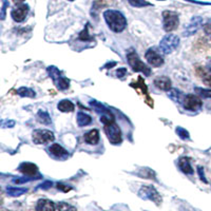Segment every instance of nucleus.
<instances>
[{
  "label": "nucleus",
  "mask_w": 211,
  "mask_h": 211,
  "mask_svg": "<svg viewBox=\"0 0 211 211\" xmlns=\"http://www.w3.org/2000/svg\"><path fill=\"white\" fill-rule=\"evenodd\" d=\"M104 19L109 29L114 33H120L127 27V19L117 10H107L104 12Z\"/></svg>",
  "instance_id": "1"
},
{
  "label": "nucleus",
  "mask_w": 211,
  "mask_h": 211,
  "mask_svg": "<svg viewBox=\"0 0 211 211\" xmlns=\"http://www.w3.org/2000/svg\"><path fill=\"white\" fill-rule=\"evenodd\" d=\"M178 45H180V37L174 35V34H167L159 41L158 49L163 54L168 55L175 51Z\"/></svg>",
  "instance_id": "2"
},
{
  "label": "nucleus",
  "mask_w": 211,
  "mask_h": 211,
  "mask_svg": "<svg viewBox=\"0 0 211 211\" xmlns=\"http://www.w3.org/2000/svg\"><path fill=\"white\" fill-rule=\"evenodd\" d=\"M47 72L51 79L54 81L55 86L58 90L65 91L70 87V80L61 75V72L55 66H50L47 68Z\"/></svg>",
  "instance_id": "3"
},
{
  "label": "nucleus",
  "mask_w": 211,
  "mask_h": 211,
  "mask_svg": "<svg viewBox=\"0 0 211 211\" xmlns=\"http://www.w3.org/2000/svg\"><path fill=\"white\" fill-rule=\"evenodd\" d=\"M127 59H128V63H129L130 66H131L132 70L134 71V72H141V73H144L146 76H150L151 75V73H152L151 69L141 61V59L139 58L138 55L136 54L135 51H131L128 53Z\"/></svg>",
  "instance_id": "4"
},
{
  "label": "nucleus",
  "mask_w": 211,
  "mask_h": 211,
  "mask_svg": "<svg viewBox=\"0 0 211 211\" xmlns=\"http://www.w3.org/2000/svg\"><path fill=\"white\" fill-rule=\"evenodd\" d=\"M104 131L111 144H113V145H118V144L121 143V141H123L121 130L115 121H112V123H110L104 125Z\"/></svg>",
  "instance_id": "5"
},
{
  "label": "nucleus",
  "mask_w": 211,
  "mask_h": 211,
  "mask_svg": "<svg viewBox=\"0 0 211 211\" xmlns=\"http://www.w3.org/2000/svg\"><path fill=\"white\" fill-rule=\"evenodd\" d=\"M138 196L141 198L145 199V201L147 199V201L153 202V203H155L156 205H160V203H162V201H163L162 196L158 193V191L151 185L141 186V188L138 191Z\"/></svg>",
  "instance_id": "6"
},
{
  "label": "nucleus",
  "mask_w": 211,
  "mask_h": 211,
  "mask_svg": "<svg viewBox=\"0 0 211 211\" xmlns=\"http://www.w3.org/2000/svg\"><path fill=\"white\" fill-rule=\"evenodd\" d=\"M180 23V17L176 12L164 11L163 12V26L166 32H172L177 27Z\"/></svg>",
  "instance_id": "7"
},
{
  "label": "nucleus",
  "mask_w": 211,
  "mask_h": 211,
  "mask_svg": "<svg viewBox=\"0 0 211 211\" xmlns=\"http://www.w3.org/2000/svg\"><path fill=\"white\" fill-rule=\"evenodd\" d=\"M33 141L37 145H45V144L51 143L55 139L54 133L50 130L45 129H36L32 133Z\"/></svg>",
  "instance_id": "8"
},
{
  "label": "nucleus",
  "mask_w": 211,
  "mask_h": 211,
  "mask_svg": "<svg viewBox=\"0 0 211 211\" xmlns=\"http://www.w3.org/2000/svg\"><path fill=\"white\" fill-rule=\"evenodd\" d=\"M159 52H160L159 49L152 47V48H149L145 54V57L147 61H148V63L152 66H154V68H158V66L164 65L165 63L164 58H163L162 54Z\"/></svg>",
  "instance_id": "9"
},
{
  "label": "nucleus",
  "mask_w": 211,
  "mask_h": 211,
  "mask_svg": "<svg viewBox=\"0 0 211 211\" xmlns=\"http://www.w3.org/2000/svg\"><path fill=\"white\" fill-rule=\"evenodd\" d=\"M182 105L188 111L195 112L201 109L202 106H203V102H202V99L199 98V96L193 95V94H188V95H185Z\"/></svg>",
  "instance_id": "10"
},
{
  "label": "nucleus",
  "mask_w": 211,
  "mask_h": 211,
  "mask_svg": "<svg viewBox=\"0 0 211 211\" xmlns=\"http://www.w3.org/2000/svg\"><path fill=\"white\" fill-rule=\"evenodd\" d=\"M202 24H203V18H202L201 16H194V17H192V19L190 20L189 24L185 27L183 35H184L185 37H189V36L194 35V34L199 30V27H202Z\"/></svg>",
  "instance_id": "11"
},
{
  "label": "nucleus",
  "mask_w": 211,
  "mask_h": 211,
  "mask_svg": "<svg viewBox=\"0 0 211 211\" xmlns=\"http://www.w3.org/2000/svg\"><path fill=\"white\" fill-rule=\"evenodd\" d=\"M18 171L21 172L26 176H30V177H39L41 178V175H37L38 174V167L33 163H22L20 166L18 167Z\"/></svg>",
  "instance_id": "12"
},
{
  "label": "nucleus",
  "mask_w": 211,
  "mask_h": 211,
  "mask_svg": "<svg viewBox=\"0 0 211 211\" xmlns=\"http://www.w3.org/2000/svg\"><path fill=\"white\" fill-rule=\"evenodd\" d=\"M29 11L30 8L27 4H19L15 9H13V11L11 12V16H12L14 21L22 22L27 18Z\"/></svg>",
  "instance_id": "13"
},
{
  "label": "nucleus",
  "mask_w": 211,
  "mask_h": 211,
  "mask_svg": "<svg viewBox=\"0 0 211 211\" xmlns=\"http://www.w3.org/2000/svg\"><path fill=\"white\" fill-rule=\"evenodd\" d=\"M154 84L156 88H158L162 91H166L168 92L172 88V82L171 79L167 76H158L154 79Z\"/></svg>",
  "instance_id": "14"
},
{
  "label": "nucleus",
  "mask_w": 211,
  "mask_h": 211,
  "mask_svg": "<svg viewBox=\"0 0 211 211\" xmlns=\"http://www.w3.org/2000/svg\"><path fill=\"white\" fill-rule=\"evenodd\" d=\"M89 105L92 107V109L96 113H98L100 116L102 115H107V116H114V114L112 113V111L110 109H108L107 107H105L102 104L96 102V100H90Z\"/></svg>",
  "instance_id": "15"
},
{
  "label": "nucleus",
  "mask_w": 211,
  "mask_h": 211,
  "mask_svg": "<svg viewBox=\"0 0 211 211\" xmlns=\"http://www.w3.org/2000/svg\"><path fill=\"white\" fill-rule=\"evenodd\" d=\"M56 205L47 198H40L36 203V211H55Z\"/></svg>",
  "instance_id": "16"
},
{
  "label": "nucleus",
  "mask_w": 211,
  "mask_h": 211,
  "mask_svg": "<svg viewBox=\"0 0 211 211\" xmlns=\"http://www.w3.org/2000/svg\"><path fill=\"white\" fill-rule=\"evenodd\" d=\"M49 152L58 158H66L69 156V152L59 144H52L49 147Z\"/></svg>",
  "instance_id": "17"
},
{
  "label": "nucleus",
  "mask_w": 211,
  "mask_h": 211,
  "mask_svg": "<svg viewBox=\"0 0 211 211\" xmlns=\"http://www.w3.org/2000/svg\"><path fill=\"white\" fill-rule=\"evenodd\" d=\"M84 143L89 144V145L95 146L99 143V132L97 129H92L88 131L84 135Z\"/></svg>",
  "instance_id": "18"
},
{
  "label": "nucleus",
  "mask_w": 211,
  "mask_h": 211,
  "mask_svg": "<svg viewBox=\"0 0 211 211\" xmlns=\"http://www.w3.org/2000/svg\"><path fill=\"white\" fill-rule=\"evenodd\" d=\"M178 167H180L181 171L185 174H193V168L191 166V163H190V158L187 156H183L178 159Z\"/></svg>",
  "instance_id": "19"
},
{
  "label": "nucleus",
  "mask_w": 211,
  "mask_h": 211,
  "mask_svg": "<svg viewBox=\"0 0 211 211\" xmlns=\"http://www.w3.org/2000/svg\"><path fill=\"white\" fill-rule=\"evenodd\" d=\"M57 109L60 112H65V113H68V112H73L75 109V106L71 100L69 99H63L58 102L57 105Z\"/></svg>",
  "instance_id": "20"
},
{
  "label": "nucleus",
  "mask_w": 211,
  "mask_h": 211,
  "mask_svg": "<svg viewBox=\"0 0 211 211\" xmlns=\"http://www.w3.org/2000/svg\"><path fill=\"white\" fill-rule=\"evenodd\" d=\"M77 125L79 127H86L92 123V117L89 114L84 113V112H78L77 114Z\"/></svg>",
  "instance_id": "21"
},
{
  "label": "nucleus",
  "mask_w": 211,
  "mask_h": 211,
  "mask_svg": "<svg viewBox=\"0 0 211 211\" xmlns=\"http://www.w3.org/2000/svg\"><path fill=\"white\" fill-rule=\"evenodd\" d=\"M167 95L170 97V99L174 100L175 102H181V104L183 102V99H184V97H185L183 92H181L177 89H172V88L167 92Z\"/></svg>",
  "instance_id": "22"
},
{
  "label": "nucleus",
  "mask_w": 211,
  "mask_h": 211,
  "mask_svg": "<svg viewBox=\"0 0 211 211\" xmlns=\"http://www.w3.org/2000/svg\"><path fill=\"white\" fill-rule=\"evenodd\" d=\"M137 175L143 178H149V180H154L155 178V172L150 168L143 167L137 171Z\"/></svg>",
  "instance_id": "23"
},
{
  "label": "nucleus",
  "mask_w": 211,
  "mask_h": 211,
  "mask_svg": "<svg viewBox=\"0 0 211 211\" xmlns=\"http://www.w3.org/2000/svg\"><path fill=\"white\" fill-rule=\"evenodd\" d=\"M6 192H8L9 195L17 198V196H20L22 194L27 193V188H18V187H6Z\"/></svg>",
  "instance_id": "24"
},
{
  "label": "nucleus",
  "mask_w": 211,
  "mask_h": 211,
  "mask_svg": "<svg viewBox=\"0 0 211 211\" xmlns=\"http://www.w3.org/2000/svg\"><path fill=\"white\" fill-rule=\"evenodd\" d=\"M17 94L20 97H27V98H34L36 96V92L32 90L31 88H27V87H21L17 90Z\"/></svg>",
  "instance_id": "25"
},
{
  "label": "nucleus",
  "mask_w": 211,
  "mask_h": 211,
  "mask_svg": "<svg viewBox=\"0 0 211 211\" xmlns=\"http://www.w3.org/2000/svg\"><path fill=\"white\" fill-rule=\"evenodd\" d=\"M37 117H38V120H39L41 123H43V125H51V123H52L51 117H50L49 113H48L47 111L39 110V111L37 112Z\"/></svg>",
  "instance_id": "26"
},
{
  "label": "nucleus",
  "mask_w": 211,
  "mask_h": 211,
  "mask_svg": "<svg viewBox=\"0 0 211 211\" xmlns=\"http://www.w3.org/2000/svg\"><path fill=\"white\" fill-rule=\"evenodd\" d=\"M130 4L134 8H145V6H152L153 4L147 0H128Z\"/></svg>",
  "instance_id": "27"
},
{
  "label": "nucleus",
  "mask_w": 211,
  "mask_h": 211,
  "mask_svg": "<svg viewBox=\"0 0 211 211\" xmlns=\"http://www.w3.org/2000/svg\"><path fill=\"white\" fill-rule=\"evenodd\" d=\"M56 208L58 209V211H76V208L74 206L70 205L68 203H65V202H59V203L56 204Z\"/></svg>",
  "instance_id": "28"
},
{
  "label": "nucleus",
  "mask_w": 211,
  "mask_h": 211,
  "mask_svg": "<svg viewBox=\"0 0 211 211\" xmlns=\"http://www.w3.org/2000/svg\"><path fill=\"white\" fill-rule=\"evenodd\" d=\"M195 93L202 98H211V90L203 88H195Z\"/></svg>",
  "instance_id": "29"
},
{
  "label": "nucleus",
  "mask_w": 211,
  "mask_h": 211,
  "mask_svg": "<svg viewBox=\"0 0 211 211\" xmlns=\"http://www.w3.org/2000/svg\"><path fill=\"white\" fill-rule=\"evenodd\" d=\"M16 121L13 119H0V128L3 129H10L15 126Z\"/></svg>",
  "instance_id": "30"
},
{
  "label": "nucleus",
  "mask_w": 211,
  "mask_h": 211,
  "mask_svg": "<svg viewBox=\"0 0 211 211\" xmlns=\"http://www.w3.org/2000/svg\"><path fill=\"white\" fill-rule=\"evenodd\" d=\"M176 134L178 135V136L181 137L182 139H189L190 138V134H189V132L187 131L186 129H184V128H182V127H176Z\"/></svg>",
  "instance_id": "31"
},
{
  "label": "nucleus",
  "mask_w": 211,
  "mask_h": 211,
  "mask_svg": "<svg viewBox=\"0 0 211 211\" xmlns=\"http://www.w3.org/2000/svg\"><path fill=\"white\" fill-rule=\"evenodd\" d=\"M39 177H30V176H26L24 175L23 177H19V178H15L13 181L15 184H24V183H27V182H31V181H34V180H38Z\"/></svg>",
  "instance_id": "32"
},
{
  "label": "nucleus",
  "mask_w": 211,
  "mask_h": 211,
  "mask_svg": "<svg viewBox=\"0 0 211 211\" xmlns=\"http://www.w3.org/2000/svg\"><path fill=\"white\" fill-rule=\"evenodd\" d=\"M79 39L82 40V41H88V40H91L92 39V36H90L89 34V30H88V27H84V30L79 34Z\"/></svg>",
  "instance_id": "33"
},
{
  "label": "nucleus",
  "mask_w": 211,
  "mask_h": 211,
  "mask_svg": "<svg viewBox=\"0 0 211 211\" xmlns=\"http://www.w3.org/2000/svg\"><path fill=\"white\" fill-rule=\"evenodd\" d=\"M56 187H57V189L61 190V191H63V192H69L70 190H72V187H71V186L63 184V183H57Z\"/></svg>",
  "instance_id": "34"
},
{
  "label": "nucleus",
  "mask_w": 211,
  "mask_h": 211,
  "mask_svg": "<svg viewBox=\"0 0 211 211\" xmlns=\"http://www.w3.org/2000/svg\"><path fill=\"white\" fill-rule=\"evenodd\" d=\"M8 5H9V2L6 1V0H4L3 6H2L1 12H0V19L1 20H3L4 18H5V13H6V8H8Z\"/></svg>",
  "instance_id": "35"
},
{
  "label": "nucleus",
  "mask_w": 211,
  "mask_h": 211,
  "mask_svg": "<svg viewBox=\"0 0 211 211\" xmlns=\"http://www.w3.org/2000/svg\"><path fill=\"white\" fill-rule=\"evenodd\" d=\"M53 186V183L51 182V181H45V183H42V184H40L39 186L37 187V189H45V190H47V189H50Z\"/></svg>",
  "instance_id": "36"
},
{
  "label": "nucleus",
  "mask_w": 211,
  "mask_h": 211,
  "mask_svg": "<svg viewBox=\"0 0 211 211\" xmlns=\"http://www.w3.org/2000/svg\"><path fill=\"white\" fill-rule=\"evenodd\" d=\"M198 176H199V178H201L202 182H204L205 184H207L208 182H207V180H206V177H205V173H204V168H203V167L198 166Z\"/></svg>",
  "instance_id": "37"
},
{
  "label": "nucleus",
  "mask_w": 211,
  "mask_h": 211,
  "mask_svg": "<svg viewBox=\"0 0 211 211\" xmlns=\"http://www.w3.org/2000/svg\"><path fill=\"white\" fill-rule=\"evenodd\" d=\"M126 75H127V69L126 68H120L116 71V76H117L118 78H123Z\"/></svg>",
  "instance_id": "38"
},
{
  "label": "nucleus",
  "mask_w": 211,
  "mask_h": 211,
  "mask_svg": "<svg viewBox=\"0 0 211 211\" xmlns=\"http://www.w3.org/2000/svg\"><path fill=\"white\" fill-rule=\"evenodd\" d=\"M184 1L194 3V4H199V5H211V2H207V1H198V0H184Z\"/></svg>",
  "instance_id": "39"
},
{
  "label": "nucleus",
  "mask_w": 211,
  "mask_h": 211,
  "mask_svg": "<svg viewBox=\"0 0 211 211\" xmlns=\"http://www.w3.org/2000/svg\"><path fill=\"white\" fill-rule=\"evenodd\" d=\"M203 80H204V84L208 87H211V75H205L203 77Z\"/></svg>",
  "instance_id": "40"
},
{
  "label": "nucleus",
  "mask_w": 211,
  "mask_h": 211,
  "mask_svg": "<svg viewBox=\"0 0 211 211\" xmlns=\"http://www.w3.org/2000/svg\"><path fill=\"white\" fill-rule=\"evenodd\" d=\"M204 31H205V33L211 35V20H210V21H208L207 23L204 26Z\"/></svg>",
  "instance_id": "41"
},
{
  "label": "nucleus",
  "mask_w": 211,
  "mask_h": 211,
  "mask_svg": "<svg viewBox=\"0 0 211 211\" xmlns=\"http://www.w3.org/2000/svg\"><path fill=\"white\" fill-rule=\"evenodd\" d=\"M13 2H15V3H21V2H23L24 0H12Z\"/></svg>",
  "instance_id": "42"
},
{
  "label": "nucleus",
  "mask_w": 211,
  "mask_h": 211,
  "mask_svg": "<svg viewBox=\"0 0 211 211\" xmlns=\"http://www.w3.org/2000/svg\"><path fill=\"white\" fill-rule=\"evenodd\" d=\"M208 70H209V72L211 73V61L208 63Z\"/></svg>",
  "instance_id": "43"
},
{
  "label": "nucleus",
  "mask_w": 211,
  "mask_h": 211,
  "mask_svg": "<svg viewBox=\"0 0 211 211\" xmlns=\"http://www.w3.org/2000/svg\"><path fill=\"white\" fill-rule=\"evenodd\" d=\"M157 1H165V0H157Z\"/></svg>",
  "instance_id": "44"
},
{
  "label": "nucleus",
  "mask_w": 211,
  "mask_h": 211,
  "mask_svg": "<svg viewBox=\"0 0 211 211\" xmlns=\"http://www.w3.org/2000/svg\"><path fill=\"white\" fill-rule=\"evenodd\" d=\"M69 1H74V0H69Z\"/></svg>",
  "instance_id": "45"
}]
</instances>
